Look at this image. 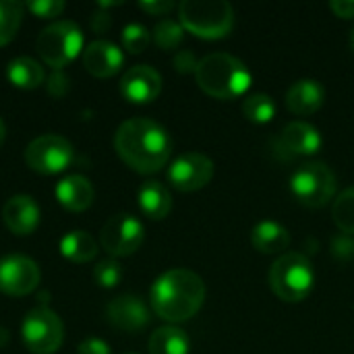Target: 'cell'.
Returning a JSON list of instances; mask_svg holds the SVG:
<instances>
[{"instance_id":"cell-1","label":"cell","mask_w":354,"mask_h":354,"mask_svg":"<svg viewBox=\"0 0 354 354\" xmlns=\"http://www.w3.org/2000/svg\"><path fill=\"white\" fill-rule=\"evenodd\" d=\"M114 149L120 160L139 174L160 172L172 153L168 131L149 118L124 120L114 135Z\"/></svg>"},{"instance_id":"cell-2","label":"cell","mask_w":354,"mask_h":354,"mask_svg":"<svg viewBox=\"0 0 354 354\" xmlns=\"http://www.w3.org/2000/svg\"><path fill=\"white\" fill-rule=\"evenodd\" d=\"M205 301L203 280L185 268L164 272L149 290L153 313L170 324H180L197 315Z\"/></svg>"},{"instance_id":"cell-3","label":"cell","mask_w":354,"mask_h":354,"mask_svg":"<svg viewBox=\"0 0 354 354\" xmlns=\"http://www.w3.org/2000/svg\"><path fill=\"white\" fill-rule=\"evenodd\" d=\"M195 79L201 91L216 100H234L245 95L253 81L247 64L226 52H214L201 58L195 71Z\"/></svg>"},{"instance_id":"cell-4","label":"cell","mask_w":354,"mask_h":354,"mask_svg":"<svg viewBox=\"0 0 354 354\" xmlns=\"http://www.w3.org/2000/svg\"><path fill=\"white\" fill-rule=\"evenodd\" d=\"M272 292L286 303L305 301L315 286V270L307 255L284 253L280 255L268 274Z\"/></svg>"},{"instance_id":"cell-5","label":"cell","mask_w":354,"mask_h":354,"mask_svg":"<svg viewBox=\"0 0 354 354\" xmlns=\"http://www.w3.org/2000/svg\"><path fill=\"white\" fill-rule=\"evenodd\" d=\"M178 15L180 25L201 39H222L234 27V8L226 0H185Z\"/></svg>"},{"instance_id":"cell-6","label":"cell","mask_w":354,"mask_h":354,"mask_svg":"<svg viewBox=\"0 0 354 354\" xmlns=\"http://www.w3.org/2000/svg\"><path fill=\"white\" fill-rule=\"evenodd\" d=\"M83 31L73 21H56L41 29L35 48L41 60L54 71L71 64L83 50Z\"/></svg>"},{"instance_id":"cell-7","label":"cell","mask_w":354,"mask_h":354,"mask_svg":"<svg viewBox=\"0 0 354 354\" xmlns=\"http://www.w3.org/2000/svg\"><path fill=\"white\" fill-rule=\"evenodd\" d=\"M290 193L301 205L309 209L324 207L330 203V199H334L336 174L324 162H307L292 172Z\"/></svg>"},{"instance_id":"cell-8","label":"cell","mask_w":354,"mask_h":354,"mask_svg":"<svg viewBox=\"0 0 354 354\" xmlns=\"http://www.w3.org/2000/svg\"><path fill=\"white\" fill-rule=\"evenodd\" d=\"M21 338L29 353L54 354L64 340V326L52 309L37 307L25 315Z\"/></svg>"},{"instance_id":"cell-9","label":"cell","mask_w":354,"mask_h":354,"mask_svg":"<svg viewBox=\"0 0 354 354\" xmlns=\"http://www.w3.org/2000/svg\"><path fill=\"white\" fill-rule=\"evenodd\" d=\"M75 160V147L60 135H39L25 149V162L39 174L64 172Z\"/></svg>"},{"instance_id":"cell-10","label":"cell","mask_w":354,"mask_h":354,"mask_svg":"<svg viewBox=\"0 0 354 354\" xmlns=\"http://www.w3.org/2000/svg\"><path fill=\"white\" fill-rule=\"evenodd\" d=\"M143 239H145V228L141 220H137L131 214L112 216L100 232V245L112 257L133 255L143 245Z\"/></svg>"},{"instance_id":"cell-11","label":"cell","mask_w":354,"mask_h":354,"mask_svg":"<svg viewBox=\"0 0 354 354\" xmlns=\"http://www.w3.org/2000/svg\"><path fill=\"white\" fill-rule=\"evenodd\" d=\"M272 145H274V153L280 160H292V158L317 153L324 145V139H322V133L313 124L305 120H295V122H288L274 137Z\"/></svg>"},{"instance_id":"cell-12","label":"cell","mask_w":354,"mask_h":354,"mask_svg":"<svg viewBox=\"0 0 354 354\" xmlns=\"http://www.w3.org/2000/svg\"><path fill=\"white\" fill-rule=\"evenodd\" d=\"M214 178V162L205 153L189 151L178 156L168 168V180L183 193H193L207 187Z\"/></svg>"},{"instance_id":"cell-13","label":"cell","mask_w":354,"mask_h":354,"mask_svg":"<svg viewBox=\"0 0 354 354\" xmlns=\"http://www.w3.org/2000/svg\"><path fill=\"white\" fill-rule=\"evenodd\" d=\"M39 268L25 255H4L0 259V292L8 297H25L39 284Z\"/></svg>"},{"instance_id":"cell-14","label":"cell","mask_w":354,"mask_h":354,"mask_svg":"<svg viewBox=\"0 0 354 354\" xmlns=\"http://www.w3.org/2000/svg\"><path fill=\"white\" fill-rule=\"evenodd\" d=\"M106 317L114 328L129 334L145 330L151 322L147 305L137 295H120L114 301H110L106 307Z\"/></svg>"},{"instance_id":"cell-15","label":"cell","mask_w":354,"mask_h":354,"mask_svg":"<svg viewBox=\"0 0 354 354\" xmlns=\"http://www.w3.org/2000/svg\"><path fill=\"white\" fill-rule=\"evenodd\" d=\"M162 91V77L153 66L135 64L120 79V93L133 104H149Z\"/></svg>"},{"instance_id":"cell-16","label":"cell","mask_w":354,"mask_h":354,"mask_svg":"<svg viewBox=\"0 0 354 354\" xmlns=\"http://www.w3.org/2000/svg\"><path fill=\"white\" fill-rule=\"evenodd\" d=\"M124 64L122 50L106 39H95L83 50V66L100 79H108L116 75Z\"/></svg>"},{"instance_id":"cell-17","label":"cell","mask_w":354,"mask_h":354,"mask_svg":"<svg viewBox=\"0 0 354 354\" xmlns=\"http://www.w3.org/2000/svg\"><path fill=\"white\" fill-rule=\"evenodd\" d=\"M2 220L12 234L27 236L39 224V205L31 195H12L2 207Z\"/></svg>"},{"instance_id":"cell-18","label":"cell","mask_w":354,"mask_h":354,"mask_svg":"<svg viewBox=\"0 0 354 354\" xmlns=\"http://www.w3.org/2000/svg\"><path fill=\"white\" fill-rule=\"evenodd\" d=\"M326 102V89L315 79H299L286 91V106L297 116L315 114Z\"/></svg>"},{"instance_id":"cell-19","label":"cell","mask_w":354,"mask_h":354,"mask_svg":"<svg viewBox=\"0 0 354 354\" xmlns=\"http://www.w3.org/2000/svg\"><path fill=\"white\" fill-rule=\"evenodd\" d=\"M93 185L87 176L71 174L58 180L56 185V199L68 212H85L93 203Z\"/></svg>"},{"instance_id":"cell-20","label":"cell","mask_w":354,"mask_h":354,"mask_svg":"<svg viewBox=\"0 0 354 354\" xmlns=\"http://www.w3.org/2000/svg\"><path fill=\"white\" fill-rule=\"evenodd\" d=\"M251 245L263 253V255H278L288 249L290 245V232L286 226L274 220H263L253 226L251 230Z\"/></svg>"},{"instance_id":"cell-21","label":"cell","mask_w":354,"mask_h":354,"mask_svg":"<svg viewBox=\"0 0 354 354\" xmlns=\"http://www.w3.org/2000/svg\"><path fill=\"white\" fill-rule=\"evenodd\" d=\"M137 201H139L141 212L149 220H164L170 214V209H172L170 191L160 180H145L139 187Z\"/></svg>"},{"instance_id":"cell-22","label":"cell","mask_w":354,"mask_h":354,"mask_svg":"<svg viewBox=\"0 0 354 354\" xmlns=\"http://www.w3.org/2000/svg\"><path fill=\"white\" fill-rule=\"evenodd\" d=\"M8 81L19 89H35L44 83V66L31 56H17L6 66Z\"/></svg>"},{"instance_id":"cell-23","label":"cell","mask_w":354,"mask_h":354,"mask_svg":"<svg viewBox=\"0 0 354 354\" xmlns=\"http://www.w3.org/2000/svg\"><path fill=\"white\" fill-rule=\"evenodd\" d=\"M60 255L73 263H87L97 255V243L85 230H71L60 239Z\"/></svg>"},{"instance_id":"cell-24","label":"cell","mask_w":354,"mask_h":354,"mask_svg":"<svg viewBox=\"0 0 354 354\" xmlns=\"http://www.w3.org/2000/svg\"><path fill=\"white\" fill-rule=\"evenodd\" d=\"M191 340L185 330L176 326H164L149 338V354H189Z\"/></svg>"},{"instance_id":"cell-25","label":"cell","mask_w":354,"mask_h":354,"mask_svg":"<svg viewBox=\"0 0 354 354\" xmlns=\"http://www.w3.org/2000/svg\"><path fill=\"white\" fill-rule=\"evenodd\" d=\"M243 114L249 122L268 124L276 116V104L268 93H251L243 102Z\"/></svg>"},{"instance_id":"cell-26","label":"cell","mask_w":354,"mask_h":354,"mask_svg":"<svg viewBox=\"0 0 354 354\" xmlns=\"http://www.w3.org/2000/svg\"><path fill=\"white\" fill-rule=\"evenodd\" d=\"M25 4L17 0H0V46H6L19 31Z\"/></svg>"},{"instance_id":"cell-27","label":"cell","mask_w":354,"mask_h":354,"mask_svg":"<svg viewBox=\"0 0 354 354\" xmlns=\"http://www.w3.org/2000/svg\"><path fill=\"white\" fill-rule=\"evenodd\" d=\"M332 218L344 234H354V187H348L334 199Z\"/></svg>"},{"instance_id":"cell-28","label":"cell","mask_w":354,"mask_h":354,"mask_svg":"<svg viewBox=\"0 0 354 354\" xmlns=\"http://www.w3.org/2000/svg\"><path fill=\"white\" fill-rule=\"evenodd\" d=\"M183 37H185V27L178 21L162 19L153 27V41L162 50H174V48H178L180 41H183Z\"/></svg>"},{"instance_id":"cell-29","label":"cell","mask_w":354,"mask_h":354,"mask_svg":"<svg viewBox=\"0 0 354 354\" xmlns=\"http://www.w3.org/2000/svg\"><path fill=\"white\" fill-rule=\"evenodd\" d=\"M149 39H151V33L141 23H129L122 29V46L131 54H141L149 46Z\"/></svg>"},{"instance_id":"cell-30","label":"cell","mask_w":354,"mask_h":354,"mask_svg":"<svg viewBox=\"0 0 354 354\" xmlns=\"http://www.w3.org/2000/svg\"><path fill=\"white\" fill-rule=\"evenodd\" d=\"M93 280L102 288H114L122 280V266L116 259H104L93 268Z\"/></svg>"},{"instance_id":"cell-31","label":"cell","mask_w":354,"mask_h":354,"mask_svg":"<svg viewBox=\"0 0 354 354\" xmlns=\"http://www.w3.org/2000/svg\"><path fill=\"white\" fill-rule=\"evenodd\" d=\"M25 8H29L37 19H54L66 8V4L62 0H31Z\"/></svg>"},{"instance_id":"cell-32","label":"cell","mask_w":354,"mask_h":354,"mask_svg":"<svg viewBox=\"0 0 354 354\" xmlns=\"http://www.w3.org/2000/svg\"><path fill=\"white\" fill-rule=\"evenodd\" d=\"M172 62H174V68H176L180 75L195 73V71H197V64H199V60L195 58V54L189 52V50H178V52L174 54Z\"/></svg>"},{"instance_id":"cell-33","label":"cell","mask_w":354,"mask_h":354,"mask_svg":"<svg viewBox=\"0 0 354 354\" xmlns=\"http://www.w3.org/2000/svg\"><path fill=\"white\" fill-rule=\"evenodd\" d=\"M71 83H68V77L60 71H54L50 77H48V83H46V89L52 97H62L66 91H68Z\"/></svg>"},{"instance_id":"cell-34","label":"cell","mask_w":354,"mask_h":354,"mask_svg":"<svg viewBox=\"0 0 354 354\" xmlns=\"http://www.w3.org/2000/svg\"><path fill=\"white\" fill-rule=\"evenodd\" d=\"M77 354H112V353H110L108 342H104L102 338H85V340L79 344Z\"/></svg>"},{"instance_id":"cell-35","label":"cell","mask_w":354,"mask_h":354,"mask_svg":"<svg viewBox=\"0 0 354 354\" xmlns=\"http://www.w3.org/2000/svg\"><path fill=\"white\" fill-rule=\"evenodd\" d=\"M174 6H176V4L170 2V0H147V2L143 0V2H139V8H141V10H145V12H149V15H156V17L168 15Z\"/></svg>"},{"instance_id":"cell-36","label":"cell","mask_w":354,"mask_h":354,"mask_svg":"<svg viewBox=\"0 0 354 354\" xmlns=\"http://www.w3.org/2000/svg\"><path fill=\"white\" fill-rule=\"evenodd\" d=\"M330 8L340 19H354V0H334Z\"/></svg>"},{"instance_id":"cell-37","label":"cell","mask_w":354,"mask_h":354,"mask_svg":"<svg viewBox=\"0 0 354 354\" xmlns=\"http://www.w3.org/2000/svg\"><path fill=\"white\" fill-rule=\"evenodd\" d=\"M108 25H110V17H108L106 12H93V17H91V27H93L95 31H104V29H108Z\"/></svg>"},{"instance_id":"cell-38","label":"cell","mask_w":354,"mask_h":354,"mask_svg":"<svg viewBox=\"0 0 354 354\" xmlns=\"http://www.w3.org/2000/svg\"><path fill=\"white\" fill-rule=\"evenodd\" d=\"M4 137H6V127H4V122H2V118H0V145L4 143Z\"/></svg>"},{"instance_id":"cell-39","label":"cell","mask_w":354,"mask_h":354,"mask_svg":"<svg viewBox=\"0 0 354 354\" xmlns=\"http://www.w3.org/2000/svg\"><path fill=\"white\" fill-rule=\"evenodd\" d=\"M351 48L354 50V29H353V33H351Z\"/></svg>"}]
</instances>
